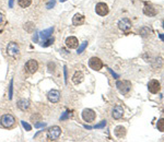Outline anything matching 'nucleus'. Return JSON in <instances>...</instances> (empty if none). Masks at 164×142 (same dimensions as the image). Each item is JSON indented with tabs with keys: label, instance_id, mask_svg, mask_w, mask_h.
Here are the masks:
<instances>
[{
	"label": "nucleus",
	"instance_id": "1",
	"mask_svg": "<svg viewBox=\"0 0 164 142\" xmlns=\"http://www.w3.org/2000/svg\"><path fill=\"white\" fill-rule=\"evenodd\" d=\"M116 87L122 95H126L130 92L131 90V83L127 80H118L116 82Z\"/></svg>",
	"mask_w": 164,
	"mask_h": 142
},
{
	"label": "nucleus",
	"instance_id": "2",
	"mask_svg": "<svg viewBox=\"0 0 164 142\" xmlns=\"http://www.w3.org/2000/svg\"><path fill=\"white\" fill-rule=\"evenodd\" d=\"M14 123H15V118L11 114L3 115L2 117L0 118V125L2 126L3 128H11L14 125Z\"/></svg>",
	"mask_w": 164,
	"mask_h": 142
},
{
	"label": "nucleus",
	"instance_id": "3",
	"mask_svg": "<svg viewBox=\"0 0 164 142\" xmlns=\"http://www.w3.org/2000/svg\"><path fill=\"white\" fill-rule=\"evenodd\" d=\"M61 134V128L58 126H53L47 131V139L49 141H56Z\"/></svg>",
	"mask_w": 164,
	"mask_h": 142
},
{
	"label": "nucleus",
	"instance_id": "4",
	"mask_svg": "<svg viewBox=\"0 0 164 142\" xmlns=\"http://www.w3.org/2000/svg\"><path fill=\"white\" fill-rule=\"evenodd\" d=\"M7 54L12 58H17L20 54V47L18 43L15 42H10L7 46Z\"/></svg>",
	"mask_w": 164,
	"mask_h": 142
},
{
	"label": "nucleus",
	"instance_id": "5",
	"mask_svg": "<svg viewBox=\"0 0 164 142\" xmlns=\"http://www.w3.org/2000/svg\"><path fill=\"white\" fill-rule=\"evenodd\" d=\"M95 118H96V114H95V111L91 108H85L83 109L82 111V119L86 123H92V121H94Z\"/></svg>",
	"mask_w": 164,
	"mask_h": 142
},
{
	"label": "nucleus",
	"instance_id": "6",
	"mask_svg": "<svg viewBox=\"0 0 164 142\" xmlns=\"http://www.w3.org/2000/svg\"><path fill=\"white\" fill-rule=\"evenodd\" d=\"M24 68H25V71L28 73L34 74V73L37 71V69H38V64H37V61L35 59H30V60L25 64Z\"/></svg>",
	"mask_w": 164,
	"mask_h": 142
},
{
	"label": "nucleus",
	"instance_id": "7",
	"mask_svg": "<svg viewBox=\"0 0 164 142\" xmlns=\"http://www.w3.org/2000/svg\"><path fill=\"white\" fill-rule=\"evenodd\" d=\"M95 12H96L100 17H105V15H107L109 12V7H107V5L104 2H99L95 6Z\"/></svg>",
	"mask_w": 164,
	"mask_h": 142
},
{
	"label": "nucleus",
	"instance_id": "8",
	"mask_svg": "<svg viewBox=\"0 0 164 142\" xmlns=\"http://www.w3.org/2000/svg\"><path fill=\"white\" fill-rule=\"evenodd\" d=\"M89 66L91 69L95 70V71H99V70H101L102 67H103V62H102V60H101L100 58H97V57H92L89 60Z\"/></svg>",
	"mask_w": 164,
	"mask_h": 142
},
{
	"label": "nucleus",
	"instance_id": "9",
	"mask_svg": "<svg viewBox=\"0 0 164 142\" xmlns=\"http://www.w3.org/2000/svg\"><path fill=\"white\" fill-rule=\"evenodd\" d=\"M131 26H132L131 21L129 19H127V18H124V19H122L119 22H118V28H119L122 32H129L131 30Z\"/></svg>",
	"mask_w": 164,
	"mask_h": 142
},
{
	"label": "nucleus",
	"instance_id": "10",
	"mask_svg": "<svg viewBox=\"0 0 164 142\" xmlns=\"http://www.w3.org/2000/svg\"><path fill=\"white\" fill-rule=\"evenodd\" d=\"M148 89L152 94H156V93L160 92L161 90V84L158 80H151L149 83H148Z\"/></svg>",
	"mask_w": 164,
	"mask_h": 142
},
{
	"label": "nucleus",
	"instance_id": "11",
	"mask_svg": "<svg viewBox=\"0 0 164 142\" xmlns=\"http://www.w3.org/2000/svg\"><path fill=\"white\" fill-rule=\"evenodd\" d=\"M47 98L50 103H57L60 100V93L57 90H50L47 93Z\"/></svg>",
	"mask_w": 164,
	"mask_h": 142
},
{
	"label": "nucleus",
	"instance_id": "12",
	"mask_svg": "<svg viewBox=\"0 0 164 142\" xmlns=\"http://www.w3.org/2000/svg\"><path fill=\"white\" fill-rule=\"evenodd\" d=\"M122 116H124V108H122V106L116 105L113 108V111H112V117L114 118V119H120Z\"/></svg>",
	"mask_w": 164,
	"mask_h": 142
},
{
	"label": "nucleus",
	"instance_id": "13",
	"mask_svg": "<svg viewBox=\"0 0 164 142\" xmlns=\"http://www.w3.org/2000/svg\"><path fill=\"white\" fill-rule=\"evenodd\" d=\"M66 46H67L68 48H70V49H73V48H77L79 45V42H78V38L75 36H69L67 37V39H66Z\"/></svg>",
	"mask_w": 164,
	"mask_h": 142
},
{
	"label": "nucleus",
	"instance_id": "14",
	"mask_svg": "<svg viewBox=\"0 0 164 142\" xmlns=\"http://www.w3.org/2000/svg\"><path fill=\"white\" fill-rule=\"evenodd\" d=\"M143 13L146 15H148V17H154L158 13V11L156 10V8H153L150 5H145V7H143Z\"/></svg>",
	"mask_w": 164,
	"mask_h": 142
},
{
	"label": "nucleus",
	"instance_id": "15",
	"mask_svg": "<svg viewBox=\"0 0 164 142\" xmlns=\"http://www.w3.org/2000/svg\"><path fill=\"white\" fill-rule=\"evenodd\" d=\"M83 79H84V75H83V73L81 72V71H75V73H73V75H72V82L75 84V85H78V84H80L82 81H83Z\"/></svg>",
	"mask_w": 164,
	"mask_h": 142
},
{
	"label": "nucleus",
	"instance_id": "16",
	"mask_svg": "<svg viewBox=\"0 0 164 142\" xmlns=\"http://www.w3.org/2000/svg\"><path fill=\"white\" fill-rule=\"evenodd\" d=\"M84 17L82 15V14H80V13H77L73 17V19H72V24L75 25V26H79V25H82L84 23Z\"/></svg>",
	"mask_w": 164,
	"mask_h": 142
},
{
	"label": "nucleus",
	"instance_id": "17",
	"mask_svg": "<svg viewBox=\"0 0 164 142\" xmlns=\"http://www.w3.org/2000/svg\"><path fill=\"white\" fill-rule=\"evenodd\" d=\"M114 132H115V136H116L117 138H119V139H122V138H124V137L126 136V129L125 127H122V126H117L116 128H115Z\"/></svg>",
	"mask_w": 164,
	"mask_h": 142
},
{
	"label": "nucleus",
	"instance_id": "18",
	"mask_svg": "<svg viewBox=\"0 0 164 142\" xmlns=\"http://www.w3.org/2000/svg\"><path fill=\"white\" fill-rule=\"evenodd\" d=\"M18 108L21 109V111H26L30 107V102L26 100H20L19 102L17 103Z\"/></svg>",
	"mask_w": 164,
	"mask_h": 142
},
{
	"label": "nucleus",
	"instance_id": "19",
	"mask_svg": "<svg viewBox=\"0 0 164 142\" xmlns=\"http://www.w3.org/2000/svg\"><path fill=\"white\" fill-rule=\"evenodd\" d=\"M53 32H54V28H47V30H44V31L41 32V33H39V36L42 37L43 41H44V39L52 37V34H53Z\"/></svg>",
	"mask_w": 164,
	"mask_h": 142
},
{
	"label": "nucleus",
	"instance_id": "20",
	"mask_svg": "<svg viewBox=\"0 0 164 142\" xmlns=\"http://www.w3.org/2000/svg\"><path fill=\"white\" fill-rule=\"evenodd\" d=\"M151 33H152V31H151V28H148V26H143V28H140V35H141L143 38H147Z\"/></svg>",
	"mask_w": 164,
	"mask_h": 142
},
{
	"label": "nucleus",
	"instance_id": "21",
	"mask_svg": "<svg viewBox=\"0 0 164 142\" xmlns=\"http://www.w3.org/2000/svg\"><path fill=\"white\" fill-rule=\"evenodd\" d=\"M18 3L21 8H28L32 5V0H18Z\"/></svg>",
	"mask_w": 164,
	"mask_h": 142
},
{
	"label": "nucleus",
	"instance_id": "22",
	"mask_svg": "<svg viewBox=\"0 0 164 142\" xmlns=\"http://www.w3.org/2000/svg\"><path fill=\"white\" fill-rule=\"evenodd\" d=\"M54 37H49V38H46L43 41V43L41 45H42L43 47H48V46H50L52 44H54Z\"/></svg>",
	"mask_w": 164,
	"mask_h": 142
},
{
	"label": "nucleus",
	"instance_id": "23",
	"mask_svg": "<svg viewBox=\"0 0 164 142\" xmlns=\"http://www.w3.org/2000/svg\"><path fill=\"white\" fill-rule=\"evenodd\" d=\"M156 128L161 131V132H164V118H161V119L158 120V123H156Z\"/></svg>",
	"mask_w": 164,
	"mask_h": 142
},
{
	"label": "nucleus",
	"instance_id": "24",
	"mask_svg": "<svg viewBox=\"0 0 164 142\" xmlns=\"http://www.w3.org/2000/svg\"><path fill=\"white\" fill-rule=\"evenodd\" d=\"M34 28H35V26H34V24L32 22H28L24 26L25 31L28 32V33H32V32L34 31Z\"/></svg>",
	"mask_w": 164,
	"mask_h": 142
},
{
	"label": "nucleus",
	"instance_id": "25",
	"mask_svg": "<svg viewBox=\"0 0 164 142\" xmlns=\"http://www.w3.org/2000/svg\"><path fill=\"white\" fill-rule=\"evenodd\" d=\"M13 96V80L10 81V85H9V100H12Z\"/></svg>",
	"mask_w": 164,
	"mask_h": 142
},
{
	"label": "nucleus",
	"instance_id": "26",
	"mask_svg": "<svg viewBox=\"0 0 164 142\" xmlns=\"http://www.w3.org/2000/svg\"><path fill=\"white\" fill-rule=\"evenodd\" d=\"M86 46H88V42H83L82 44L79 46V48H78V50H77V53H78V55H80L82 51H83L84 49L86 48Z\"/></svg>",
	"mask_w": 164,
	"mask_h": 142
},
{
	"label": "nucleus",
	"instance_id": "27",
	"mask_svg": "<svg viewBox=\"0 0 164 142\" xmlns=\"http://www.w3.org/2000/svg\"><path fill=\"white\" fill-rule=\"evenodd\" d=\"M21 124H22V126H23V128L25 129L26 131H31L32 130V127H31V125L30 124H28V123H25V121H21Z\"/></svg>",
	"mask_w": 164,
	"mask_h": 142
},
{
	"label": "nucleus",
	"instance_id": "28",
	"mask_svg": "<svg viewBox=\"0 0 164 142\" xmlns=\"http://www.w3.org/2000/svg\"><path fill=\"white\" fill-rule=\"evenodd\" d=\"M106 126V120H102L100 124H97L96 126H94L95 129H101V128H104Z\"/></svg>",
	"mask_w": 164,
	"mask_h": 142
},
{
	"label": "nucleus",
	"instance_id": "29",
	"mask_svg": "<svg viewBox=\"0 0 164 142\" xmlns=\"http://www.w3.org/2000/svg\"><path fill=\"white\" fill-rule=\"evenodd\" d=\"M55 5H56V1H55V0H49V1H48V2L46 3V8H47V9H52L54 6H55Z\"/></svg>",
	"mask_w": 164,
	"mask_h": 142
},
{
	"label": "nucleus",
	"instance_id": "30",
	"mask_svg": "<svg viewBox=\"0 0 164 142\" xmlns=\"http://www.w3.org/2000/svg\"><path fill=\"white\" fill-rule=\"evenodd\" d=\"M41 119H42V116H41L39 114L33 115V116H32V120H33L34 123H35V121H37V120H41Z\"/></svg>",
	"mask_w": 164,
	"mask_h": 142
},
{
	"label": "nucleus",
	"instance_id": "31",
	"mask_svg": "<svg viewBox=\"0 0 164 142\" xmlns=\"http://www.w3.org/2000/svg\"><path fill=\"white\" fill-rule=\"evenodd\" d=\"M68 117H69V111H65V113H64V114H62V116H60V120L67 119Z\"/></svg>",
	"mask_w": 164,
	"mask_h": 142
},
{
	"label": "nucleus",
	"instance_id": "32",
	"mask_svg": "<svg viewBox=\"0 0 164 142\" xmlns=\"http://www.w3.org/2000/svg\"><path fill=\"white\" fill-rule=\"evenodd\" d=\"M48 69H49L50 72H53L54 70H55V64H53V62H49V64H48Z\"/></svg>",
	"mask_w": 164,
	"mask_h": 142
},
{
	"label": "nucleus",
	"instance_id": "33",
	"mask_svg": "<svg viewBox=\"0 0 164 142\" xmlns=\"http://www.w3.org/2000/svg\"><path fill=\"white\" fill-rule=\"evenodd\" d=\"M46 126V124L45 123H36L35 124V128H43V127H45Z\"/></svg>",
	"mask_w": 164,
	"mask_h": 142
},
{
	"label": "nucleus",
	"instance_id": "34",
	"mask_svg": "<svg viewBox=\"0 0 164 142\" xmlns=\"http://www.w3.org/2000/svg\"><path fill=\"white\" fill-rule=\"evenodd\" d=\"M38 36H39V33H35V35L33 36V42L34 43H37V41H38Z\"/></svg>",
	"mask_w": 164,
	"mask_h": 142
},
{
	"label": "nucleus",
	"instance_id": "35",
	"mask_svg": "<svg viewBox=\"0 0 164 142\" xmlns=\"http://www.w3.org/2000/svg\"><path fill=\"white\" fill-rule=\"evenodd\" d=\"M109 72L112 73V75H113V77H114L115 79H118V78H119V75H118V74H116V73H115L114 71H112V69H109Z\"/></svg>",
	"mask_w": 164,
	"mask_h": 142
},
{
	"label": "nucleus",
	"instance_id": "36",
	"mask_svg": "<svg viewBox=\"0 0 164 142\" xmlns=\"http://www.w3.org/2000/svg\"><path fill=\"white\" fill-rule=\"evenodd\" d=\"M64 71H65V81L67 82V78H68V75H67V67H64Z\"/></svg>",
	"mask_w": 164,
	"mask_h": 142
},
{
	"label": "nucleus",
	"instance_id": "37",
	"mask_svg": "<svg viewBox=\"0 0 164 142\" xmlns=\"http://www.w3.org/2000/svg\"><path fill=\"white\" fill-rule=\"evenodd\" d=\"M14 0H9V8H13Z\"/></svg>",
	"mask_w": 164,
	"mask_h": 142
},
{
	"label": "nucleus",
	"instance_id": "38",
	"mask_svg": "<svg viewBox=\"0 0 164 142\" xmlns=\"http://www.w3.org/2000/svg\"><path fill=\"white\" fill-rule=\"evenodd\" d=\"M2 21H3V15H2V13H0V24L2 23Z\"/></svg>",
	"mask_w": 164,
	"mask_h": 142
},
{
	"label": "nucleus",
	"instance_id": "39",
	"mask_svg": "<svg viewBox=\"0 0 164 142\" xmlns=\"http://www.w3.org/2000/svg\"><path fill=\"white\" fill-rule=\"evenodd\" d=\"M159 36H160V38H161L162 41H164V34H160Z\"/></svg>",
	"mask_w": 164,
	"mask_h": 142
},
{
	"label": "nucleus",
	"instance_id": "40",
	"mask_svg": "<svg viewBox=\"0 0 164 142\" xmlns=\"http://www.w3.org/2000/svg\"><path fill=\"white\" fill-rule=\"evenodd\" d=\"M60 2H65V1H67V0H59Z\"/></svg>",
	"mask_w": 164,
	"mask_h": 142
},
{
	"label": "nucleus",
	"instance_id": "41",
	"mask_svg": "<svg viewBox=\"0 0 164 142\" xmlns=\"http://www.w3.org/2000/svg\"><path fill=\"white\" fill-rule=\"evenodd\" d=\"M163 28H164V21H163Z\"/></svg>",
	"mask_w": 164,
	"mask_h": 142
}]
</instances>
